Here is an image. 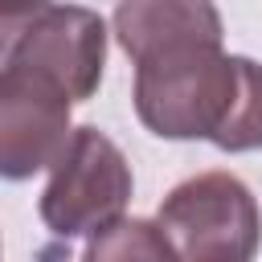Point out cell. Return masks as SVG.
I'll list each match as a JSON object with an SVG mask.
<instances>
[{
	"mask_svg": "<svg viewBox=\"0 0 262 262\" xmlns=\"http://www.w3.org/2000/svg\"><path fill=\"white\" fill-rule=\"evenodd\" d=\"M242 94V57L213 41L176 45L135 61V115L160 139L217 143Z\"/></svg>",
	"mask_w": 262,
	"mask_h": 262,
	"instance_id": "1",
	"label": "cell"
},
{
	"mask_svg": "<svg viewBox=\"0 0 262 262\" xmlns=\"http://www.w3.org/2000/svg\"><path fill=\"white\" fill-rule=\"evenodd\" d=\"M156 225L172 254L188 262H246L262 242L258 201L233 172H201L176 184L164 196Z\"/></svg>",
	"mask_w": 262,
	"mask_h": 262,
	"instance_id": "2",
	"label": "cell"
},
{
	"mask_svg": "<svg viewBox=\"0 0 262 262\" xmlns=\"http://www.w3.org/2000/svg\"><path fill=\"white\" fill-rule=\"evenodd\" d=\"M131 164L111 135L98 127H74L61 156L49 164V184L41 192V221L57 237L98 233L123 217L131 201Z\"/></svg>",
	"mask_w": 262,
	"mask_h": 262,
	"instance_id": "3",
	"label": "cell"
},
{
	"mask_svg": "<svg viewBox=\"0 0 262 262\" xmlns=\"http://www.w3.org/2000/svg\"><path fill=\"white\" fill-rule=\"evenodd\" d=\"M70 106L57 82L16 66L0 70V180H29L61 156L74 131Z\"/></svg>",
	"mask_w": 262,
	"mask_h": 262,
	"instance_id": "4",
	"label": "cell"
},
{
	"mask_svg": "<svg viewBox=\"0 0 262 262\" xmlns=\"http://www.w3.org/2000/svg\"><path fill=\"white\" fill-rule=\"evenodd\" d=\"M16 70H33L49 82H57L74 102H86L106 66V25L98 12L82 4H45L20 41L12 45L8 61Z\"/></svg>",
	"mask_w": 262,
	"mask_h": 262,
	"instance_id": "5",
	"label": "cell"
},
{
	"mask_svg": "<svg viewBox=\"0 0 262 262\" xmlns=\"http://www.w3.org/2000/svg\"><path fill=\"white\" fill-rule=\"evenodd\" d=\"M115 37L131 61L196 41L221 45V12L213 0H119Z\"/></svg>",
	"mask_w": 262,
	"mask_h": 262,
	"instance_id": "6",
	"label": "cell"
},
{
	"mask_svg": "<svg viewBox=\"0 0 262 262\" xmlns=\"http://www.w3.org/2000/svg\"><path fill=\"white\" fill-rule=\"evenodd\" d=\"M86 258H172V246L160 225L139 217H115L98 233H90Z\"/></svg>",
	"mask_w": 262,
	"mask_h": 262,
	"instance_id": "7",
	"label": "cell"
},
{
	"mask_svg": "<svg viewBox=\"0 0 262 262\" xmlns=\"http://www.w3.org/2000/svg\"><path fill=\"white\" fill-rule=\"evenodd\" d=\"M221 151H254L262 147V66L242 57V94L225 135L217 139Z\"/></svg>",
	"mask_w": 262,
	"mask_h": 262,
	"instance_id": "8",
	"label": "cell"
},
{
	"mask_svg": "<svg viewBox=\"0 0 262 262\" xmlns=\"http://www.w3.org/2000/svg\"><path fill=\"white\" fill-rule=\"evenodd\" d=\"M49 0H0V70L12 53V45L20 41V33L29 29V20L45 8Z\"/></svg>",
	"mask_w": 262,
	"mask_h": 262,
	"instance_id": "9",
	"label": "cell"
}]
</instances>
